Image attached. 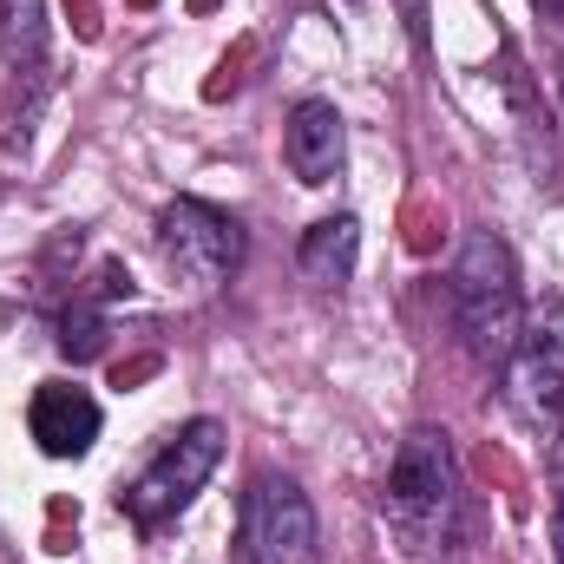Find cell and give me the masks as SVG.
<instances>
[{"label":"cell","instance_id":"cell-1","mask_svg":"<svg viewBox=\"0 0 564 564\" xmlns=\"http://www.w3.org/2000/svg\"><path fill=\"white\" fill-rule=\"evenodd\" d=\"M381 519L408 564H453L459 539H466V486H459L446 426L401 433V446L388 459V486H381Z\"/></svg>","mask_w":564,"mask_h":564},{"label":"cell","instance_id":"cell-2","mask_svg":"<svg viewBox=\"0 0 564 564\" xmlns=\"http://www.w3.org/2000/svg\"><path fill=\"white\" fill-rule=\"evenodd\" d=\"M446 295H453V322H459V341L473 361L486 368H506L519 328H525V289H519V257L506 237L492 230H473L453 257V276H446Z\"/></svg>","mask_w":564,"mask_h":564},{"label":"cell","instance_id":"cell-3","mask_svg":"<svg viewBox=\"0 0 564 564\" xmlns=\"http://www.w3.org/2000/svg\"><path fill=\"white\" fill-rule=\"evenodd\" d=\"M217 466H224V426L217 421H191V426H177V433L151 453V466L119 492V506H126L132 525L151 532V525L177 519V512L204 492V479H210Z\"/></svg>","mask_w":564,"mask_h":564},{"label":"cell","instance_id":"cell-4","mask_svg":"<svg viewBox=\"0 0 564 564\" xmlns=\"http://www.w3.org/2000/svg\"><path fill=\"white\" fill-rule=\"evenodd\" d=\"M158 257L191 289H217L243 270V224L204 197H177L158 210Z\"/></svg>","mask_w":564,"mask_h":564},{"label":"cell","instance_id":"cell-5","mask_svg":"<svg viewBox=\"0 0 564 564\" xmlns=\"http://www.w3.org/2000/svg\"><path fill=\"white\" fill-rule=\"evenodd\" d=\"M506 401L525 421H558L564 414V302L539 295L525 302V328L506 355Z\"/></svg>","mask_w":564,"mask_h":564},{"label":"cell","instance_id":"cell-6","mask_svg":"<svg viewBox=\"0 0 564 564\" xmlns=\"http://www.w3.org/2000/svg\"><path fill=\"white\" fill-rule=\"evenodd\" d=\"M243 564H315V506L289 473H257L250 479Z\"/></svg>","mask_w":564,"mask_h":564},{"label":"cell","instance_id":"cell-7","mask_svg":"<svg viewBox=\"0 0 564 564\" xmlns=\"http://www.w3.org/2000/svg\"><path fill=\"white\" fill-rule=\"evenodd\" d=\"M26 426L46 459H86L99 440V401L79 381H40L26 401Z\"/></svg>","mask_w":564,"mask_h":564},{"label":"cell","instance_id":"cell-8","mask_svg":"<svg viewBox=\"0 0 564 564\" xmlns=\"http://www.w3.org/2000/svg\"><path fill=\"white\" fill-rule=\"evenodd\" d=\"M282 158H289V171H295L308 191L335 184V177H341V164H348V126H341V112H335L328 99H302V106L289 112Z\"/></svg>","mask_w":564,"mask_h":564},{"label":"cell","instance_id":"cell-9","mask_svg":"<svg viewBox=\"0 0 564 564\" xmlns=\"http://www.w3.org/2000/svg\"><path fill=\"white\" fill-rule=\"evenodd\" d=\"M355 257H361V224L341 210V217H322L308 237H302V250H295V263H302V276L315 282V289H341V282L355 276Z\"/></svg>","mask_w":564,"mask_h":564},{"label":"cell","instance_id":"cell-10","mask_svg":"<svg viewBox=\"0 0 564 564\" xmlns=\"http://www.w3.org/2000/svg\"><path fill=\"white\" fill-rule=\"evenodd\" d=\"M552 466H558V519L552 525H558V558H564V440H558V453H552Z\"/></svg>","mask_w":564,"mask_h":564},{"label":"cell","instance_id":"cell-11","mask_svg":"<svg viewBox=\"0 0 564 564\" xmlns=\"http://www.w3.org/2000/svg\"><path fill=\"white\" fill-rule=\"evenodd\" d=\"M532 7H539L545 20H564V0H532Z\"/></svg>","mask_w":564,"mask_h":564}]
</instances>
